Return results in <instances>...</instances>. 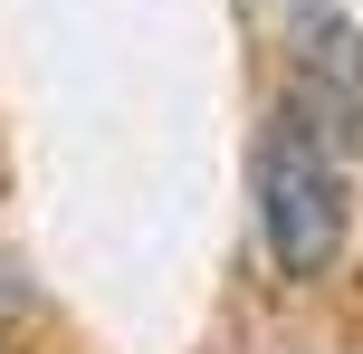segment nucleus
<instances>
[{
	"mask_svg": "<svg viewBox=\"0 0 363 354\" xmlns=\"http://www.w3.org/2000/svg\"><path fill=\"white\" fill-rule=\"evenodd\" d=\"M10 306H19V278H10V259H0V316H10Z\"/></svg>",
	"mask_w": 363,
	"mask_h": 354,
	"instance_id": "2",
	"label": "nucleus"
},
{
	"mask_svg": "<svg viewBox=\"0 0 363 354\" xmlns=\"http://www.w3.org/2000/svg\"><path fill=\"white\" fill-rule=\"evenodd\" d=\"M345 230H354V211H345L335 144H325V125L287 96L277 125H268V144H258V240H268L277 278L315 287L335 259H345Z\"/></svg>",
	"mask_w": 363,
	"mask_h": 354,
	"instance_id": "1",
	"label": "nucleus"
}]
</instances>
